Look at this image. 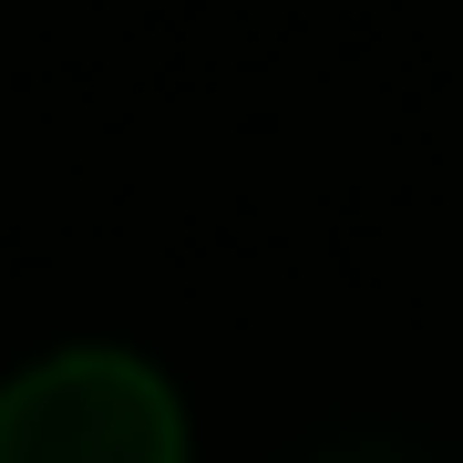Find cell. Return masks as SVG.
<instances>
[{"mask_svg": "<svg viewBox=\"0 0 463 463\" xmlns=\"http://www.w3.org/2000/svg\"><path fill=\"white\" fill-rule=\"evenodd\" d=\"M309 463H432V453H422V443H402V432H350V443L309 453Z\"/></svg>", "mask_w": 463, "mask_h": 463, "instance_id": "obj_2", "label": "cell"}, {"mask_svg": "<svg viewBox=\"0 0 463 463\" xmlns=\"http://www.w3.org/2000/svg\"><path fill=\"white\" fill-rule=\"evenodd\" d=\"M0 463H185V402L134 350H52L0 381Z\"/></svg>", "mask_w": 463, "mask_h": 463, "instance_id": "obj_1", "label": "cell"}]
</instances>
